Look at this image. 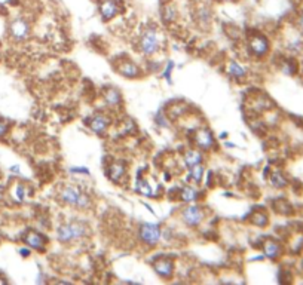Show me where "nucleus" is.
<instances>
[{
  "label": "nucleus",
  "mask_w": 303,
  "mask_h": 285,
  "mask_svg": "<svg viewBox=\"0 0 303 285\" xmlns=\"http://www.w3.org/2000/svg\"><path fill=\"white\" fill-rule=\"evenodd\" d=\"M60 199L64 204L80 208V209H85V208L91 206L90 196L86 193H83L82 190L77 189V187H73V186H67V187L61 190Z\"/></svg>",
  "instance_id": "obj_1"
},
{
  "label": "nucleus",
  "mask_w": 303,
  "mask_h": 285,
  "mask_svg": "<svg viewBox=\"0 0 303 285\" xmlns=\"http://www.w3.org/2000/svg\"><path fill=\"white\" fill-rule=\"evenodd\" d=\"M85 233H86V227L82 223H67V224H62L61 227H58L57 238L62 244H69V242H73V241L83 238Z\"/></svg>",
  "instance_id": "obj_2"
},
{
  "label": "nucleus",
  "mask_w": 303,
  "mask_h": 285,
  "mask_svg": "<svg viewBox=\"0 0 303 285\" xmlns=\"http://www.w3.org/2000/svg\"><path fill=\"white\" fill-rule=\"evenodd\" d=\"M140 49L144 55H149V57L158 52V49H159V34L156 32V29L149 27L143 32L141 39H140Z\"/></svg>",
  "instance_id": "obj_3"
},
{
  "label": "nucleus",
  "mask_w": 303,
  "mask_h": 285,
  "mask_svg": "<svg viewBox=\"0 0 303 285\" xmlns=\"http://www.w3.org/2000/svg\"><path fill=\"white\" fill-rule=\"evenodd\" d=\"M9 34L15 42H24L30 34V26L24 18H15L9 24Z\"/></svg>",
  "instance_id": "obj_4"
},
{
  "label": "nucleus",
  "mask_w": 303,
  "mask_h": 285,
  "mask_svg": "<svg viewBox=\"0 0 303 285\" xmlns=\"http://www.w3.org/2000/svg\"><path fill=\"white\" fill-rule=\"evenodd\" d=\"M138 235H140V239L146 245L153 247V245H156L161 241V227L158 224H149V223H146V224H143L140 227Z\"/></svg>",
  "instance_id": "obj_5"
},
{
  "label": "nucleus",
  "mask_w": 303,
  "mask_h": 285,
  "mask_svg": "<svg viewBox=\"0 0 303 285\" xmlns=\"http://www.w3.org/2000/svg\"><path fill=\"white\" fill-rule=\"evenodd\" d=\"M205 219V212L202 208L197 205H190L184 208L182 211V220L184 224L190 226V227H197L198 224L204 222Z\"/></svg>",
  "instance_id": "obj_6"
},
{
  "label": "nucleus",
  "mask_w": 303,
  "mask_h": 285,
  "mask_svg": "<svg viewBox=\"0 0 303 285\" xmlns=\"http://www.w3.org/2000/svg\"><path fill=\"white\" fill-rule=\"evenodd\" d=\"M88 125H90V129L92 132L103 135L110 127V117H107L104 114H94L92 117H90Z\"/></svg>",
  "instance_id": "obj_7"
},
{
  "label": "nucleus",
  "mask_w": 303,
  "mask_h": 285,
  "mask_svg": "<svg viewBox=\"0 0 303 285\" xmlns=\"http://www.w3.org/2000/svg\"><path fill=\"white\" fill-rule=\"evenodd\" d=\"M119 14V3L116 0H103L100 3V15L103 21H110Z\"/></svg>",
  "instance_id": "obj_8"
},
{
  "label": "nucleus",
  "mask_w": 303,
  "mask_h": 285,
  "mask_svg": "<svg viewBox=\"0 0 303 285\" xmlns=\"http://www.w3.org/2000/svg\"><path fill=\"white\" fill-rule=\"evenodd\" d=\"M24 242L27 247H30L33 250H37V251H44L46 245V239L42 233L36 232V230H30L24 235Z\"/></svg>",
  "instance_id": "obj_9"
},
{
  "label": "nucleus",
  "mask_w": 303,
  "mask_h": 285,
  "mask_svg": "<svg viewBox=\"0 0 303 285\" xmlns=\"http://www.w3.org/2000/svg\"><path fill=\"white\" fill-rule=\"evenodd\" d=\"M248 46H250V51L256 55V57H262L268 52L269 49V42L266 37L263 36H253L248 42Z\"/></svg>",
  "instance_id": "obj_10"
},
{
  "label": "nucleus",
  "mask_w": 303,
  "mask_h": 285,
  "mask_svg": "<svg viewBox=\"0 0 303 285\" xmlns=\"http://www.w3.org/2000/svg\"><path fill=\"white\" fill-rule=\"evenodd\" d=\"M153 269L155 272L159 275V276H162V278H171L172 276V272H174V265H172V262L169 260V258H158L155 263H153Z\"/></svg>",
  "instance_id": "obj_11"
},
{
  "label": "nucleus",
  "mask_w": 303,
  "mask_h": 285,
  "mask_svg": "<svg viewBox=\"0 0 303 285\" xmlns=\"http://www.w3.org/2000/svg\"><path fill=\"white\" fill-rule=\"evenodd\" d=\"M195 144L202 150H208L214 146V137L208 129H198L195 134Z\"/></svg>",
  "instance_id": "obj_12"
},
{
  "label": "nucleus",
  "mask_w": 303,
  "mask_h": 285,
  "mask_svg": "<svg viewBox=\"0 0 303 285\" xmlns=\"http://www.w3.org/2000/svg\"><path fill=\"white\" fill-rule=\"evenodd\" d=\"M118 72L121 73L122 76H125L128 79H136V78L140 76V68L133 61H123L122 64H119L118 65Z\"/></svg>",
  "instance_id": "obj_13"
},
{
  "label": "nucleus",
  "mask_w": 303,
  "mask_h": 285,
  "mask_svg": "<svg viewBox=\"0 0 303 285\" xmlns=\"http://www.w3.org/2000/svg\"><path fill=\"white\" fill-rule=\"evenodd\" d=\"M123 174H125V165L122 162H113L107 170V177L112 181H119Z\"/></svg>",
  "instance_id": "obj_14"
},
{
  "label": "nucleus",
  "mask_w": 303,
  "mask_h": 285,
  "mask_svg": "<svg viewBox=\"0 0 303 285\" xmlns=\"http://www.w3.org/2000/svg\"><path fill=\"white\" fill-rule=\"evenodd\" d=\"M226 72L229 76H232L233 79H243L245 76V68L241 64H238L236 61H229L226 67Z\"/></svg>",
  "instance_id": "obj_15"
},
{
  "label": "nucleus",
  "mask_w": 303,
  "mask_h": 285,
  "mask_svg": "<svg viewBox=\"0 0 303 285\" xmlns=\"http://www.w3.org/2000/svg\"><path fill=\"white\" fill-rule=\"evenodd\" d=\"M263 253L266 257H269V258H276L279 253H281V247L272 241V239H268V241H265V244H263Z\"/></svg>",
  "instance_id": "obj_16"
},
{
  "label": "nucleus",
  "mask_w": 303,
  "mask_h": 285,
  "mask_svg": "<svg viewBox=\"0 0 303 285\" xmlns=\"http://www.w3.org/2000/svg\"><path fill=\"white\" fill-rule=\"evenodd\" d=\"M104 100H106V103L109 106H119L122 101V97L118 89L107 88L106 91H104Z\"/></svg>",
  "instance_id": "obj_17"
},
{
  "label": "nucleus",
  "mask_w": 303,
  "mask_h": 285,
  "mask_svg": "<svg viewBox=\"0 0 303 285\" xmlns=\"http://www.w3.org/2000/svg\"><path fill=\"white\" fill-rule=\"evenodd\" d=\"M161 18H162V21H164V22H167V24L174 22V21H176V18H177V8H176L174 5H165V6H164V9H162Z\"/></svg>",
  "instance_id": "obj_18"
},
{
  "label": "nucleus",
  "mask_w": 303,
  "mask_h": 285,
  "mask_svg": "<svg viewBox=\"0 0 303 285\" xmlns=\"http://www.w3.org/2000/svg\"><path fill=\"white\" fill-rule=\"evenodd\" d=\"M202 162V155H201V152H198V150H187L186 153H184V163H186V167H193V165H197V163H201Z\"/></svg>",
  "instance_id": "obj_19"
},
{
  "label": "nucleus",
  "mask_w": 303,
  "mask_h": 285,
  "mask_svg": "<svg viewBox=\"0 0 303 285\" xmlns=\"http://www.w3.org/2000/svg\"><path fill=\"white\" fill-rule=\"evenodd\" d=\"M202 175H204V167L201 163H197V165L190 167V170H189V178H186V180L187 181L190 180V181H193V183L198 184V183H201Z\"/></svg>",
  "instance_id": "obj_20"
},
{
  "label": "nucleus",
  "mask_w": 303,
  "mask_h": 285,
  "mask_svg": "<svg viewBox=\"0 0 303 285\" xmlns=\"http://www.w3.org/2000/svg\"><path fill=\"white\" fill-rule=\"evenodd\" d=\"M198 198V190L195 187H190V186H186L183 187L182 192H180V199L183 202H193Z\"/></svg>",
  "instance_id": "obj_21"
},
{
  "label": "nucleus",
  "mask_w": 303,
  "mask_h": 285,
  "mask_svg": "<svg viewBox=\"0 0 303 285\" xmlns=\"http://www.w3.org/2000/svg\"><path fill=\"white\" fill-rule=\"evenodd\" d=\"M271 183H272V186H275V187H286L287 186V178L283 175V173L275 171L271 175Z\"/></svg>",
  "instance_id": "obj_22"
},
{
  "label": "nucleus",
  "mask_w": 303,
  "mask_h": 285,
  "mask_svg": "<svg viewBox=\"0 0 303 285\" xmlns=\"http://www.w3.org/2000/svg\"><path fill=\"white\" fill-rule=\"evenodd\" d=\"M251 223L254 226H258V227H265L268 224V216L262 211H257L251 216Z\"/></svg>",
  "instance_id": "obj_23"
},
{
  "label": "nucleus",
  "mask_w": 303,
  "mask_h": 285,
  "mask_svg": "<svg viewBox=\"0 0 303 285\" xmlns=\"http://www.w3.org/2000/svg\"><path fill=\"white\" fill-rule=\"evenodd\" d=\"M137 192L141 193V195H144V196H152L153 195L152 186L147 181H144V180H138L137 181Z\"/></svg>",
  "instance_id": "obj_24"
},
{
  "label": "nucleus",
  "mask_w": 303,
  "mask_h": 285,
  "mask_svg": "<svg viewBox=\"0 0 303 285\" xmlns=\"http://www.w3.org/2000/svg\"><path fill=\"white\" fill-rule=\"evenodd\" d=\"M198 15H199V19L202 21V22H210L211 21V18H212V14H211V11L207 8V6H204V8H201L199 11H198Z\"/></svg>",
  "instance_id": "obj_25"
},
{
  "label": "nucleus",
  "mask_w": 303,
  "mask_h": 285,
  "mask_svg": "<svg viewBox=\"0 0 303 285\" xmlns=\"http://www.w3.org/2000/svg\"><path fill=\"white\" fill-rule=\"evenodd\" d=\"M16 192H15V198L16 201H19V202H23L24 201V198H26V189H24V186H21V184H18L16 186Z\"/></svg>",
  "instance_id": "obj_26"
},
{
  "label": "nucleus",
  "mask_w": 303,
  "mask_h": 285,
  "mask_svg": "<svg viewBox=\"0 0 303 285\" xmlns=\"http://www.w3.org/2000/svg\"><path fill=\"white\" fill-rule=\"evenodd\" d=\"M172 68H174V63L172 61H168L167 64V68H165V73H164V76H165V79L168 80V82H171V72H172Z\"/></svg>",
  "instance_id": "obj_27"
},
{
  "label": "nucleus",
  "mask_w": 303,
  "mask_h": 285,
  "mask_svg": "<svg viewBox=\"0 0 303 285\" xmlns=\"http://www.w3.org/2000/svg\"><path fill=\"white\" fill-rule=\"evenodd\" d=\"M6 132H8V124H6V122H3V121H0V138H2V137H5V135H6Z\"/></svg>",
  "instance_id": "obj_28"
},
{
  "label": "nucleus",
  "mask_w": 303,
  "mask_h": 285,
  "mask_svg": "<svg viewBox=\"0 0 303 285\" xmlns=\"http://www.w3.org/2000/svg\"><path fill=\"white\" fill-rule=\"evenodd\" d=\"M156 122H158V124H159L161 127H168V124H167V121H165V117H164V121H162V117H161V116H158V117H156Z\"/></svg>",
  "instance_id": "obj_29"
},
{
  "label": "nucleus",
  "mask_w": 303,
  "mask_h": 285,
  "mask_svg": "<svg viewBox=\"0 0 303 285\" xmlns=\"http://www.w3.org/2000/svg\"><path fill=\"white\" fill-rule=\"evenodd\" d=\"M19 254H21L23 257H27V255L30 254V251H29L27 248H21V250H19Z\"/></svg>",
  "instance_id": "obj_30"
},
{
  "label": "nucleus",
  "mask_w": 303,
  "mask_h": 285,
  "mask_svg": "<svg viewBox=\"0 0 303 285\" xmlns=\"http://www.w3.org/2000/svg\"><path fill=\"white\" fill-rule=\"evenodd\" d=\"M297 24H299V27H300V30H303V15L299 18V21H297Z\"/></svg>",
  "instance_id": "obj_31"
},
{
  "label": "nucleus",
  "mask_w": 303,
  "mask_h": 285,
  "mask_svg": "<svg viewBox=\"0 0 303 285\" xmlns=\"http://www.w3.org/2000/svg\"><path fill=\"white\" fill-rule=\"evenodd\" d=\"M14 0H0V5H9V3H12Z\"/></svg>",
  "instance_id": "obj_32"
},
{
  "label": "nucleus",
  "mask_w": 303,
  "mask_h": 285,
  "mask_svg": "<svg viewBox=\"0 0 303 285\" xmlns=\"http://www.w3.org/2000/svg\"><path fill=\"white\" fill-rule=\"evenodd\" d=\"M11 171H12V173H18V171H19V168H18L16 165H14V167L11 168Z\"/></svg>",
  "instance_id": "obj_33"
},
{
  "label": "nucleus",
  "mask_w": 303,
  "mask_h": 285,
  "mask_svg": "<svg viewBox=\"0 0 303 285\" xmlns=\"http://www.w3.org/2000/svg\"><path fill=\"white\" fill-rule=\"evenodd\" d=\"M217 2H235V0H217Z\"/></svg>",
  "instance_id": "obj_34"
}]
</instances>
